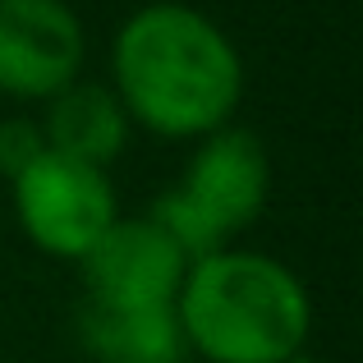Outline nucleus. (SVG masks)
<instances>
[{"mask_svg":"<svg viewBox=\"0 0 363 363\" xmlns=\"http://www.w3.org/2000/svg\"><path fill=\"white\" fill-rule=\"evenodd\" d=\"M111 92L129 124L170 143H198L240 111L244 55L212 14L184 0H152L116 28Z\"/></svg>","mask_w":363,"mask_h":363,"instance_id":"1","label":"nucleus"},{"mask_svg":"<svg viewBox=\"0 0 363 363\" xmlns=\"http://www.w3.org/2000/svg\"><path fill=\"white\" fill-rule=\"evenodd\" d=\"M175 318L189 354L207 363H290L308 345L313 303L281 257L216 248L189 262Z\"/></svg>","mask_w":363,"mask_h":363,"instance_id":"2","label":"nucleus"},{"mask_svg":"<svg viewBox=\"0 0 363 363\" xmlns=\"http://www.w3.org/2000/svg\"><path fill=\"white\" fill-rule=\"evenodd\" d=\"M267 194H272V161L262 138L221 124L198 138L179 184L166 189L147 216L175 240L189 262H198L216 248H230L235 235L262 216Z\"/></svg>","mask_w":363,"mask_h":363,"instance_id":"3","label":"nucleus"},{"mask_svg":"<svg viewBox=\"0 0 363 363\" xmlns=\"http://www.w3.org/2000/svg\"><path fill=\"white\" fill-rule=\"evenodd\" d=\"M9 194H14L18 230L33 240V248L65 262H79L120 216L116 184L106 170L60 157L51 147L9 179Z\"/></svg>","mask_w":363,"mask_h":363,"instance_id":"4","label":"nucleus"},{"mask_svg":"<svg viewBox=\"0 0 363 363\" xmlns=\"http://www.w3.org/2000/svg\"><path fill=\"white\" fill-rule=\"evenodd\" d=\"M92 308H170L189 257L152 216H116L79 257Z\"/></svg>","mask_w":363,"mask_h":363,"instance_id":"5","label":"nucleus"},{"mask_svg":"<svg viewBox=\"0 0 363 363\" xmlns=\"http://www.w3.org/2000/svg\"><path fill=\"white\" fill-rule=\"evenodd\" d=\"M88 55L83 18L69 0H0V92L51 101L69 88Z\"/></svg>","mask_w":363,"mask_h":363,"instance_id":"6","label":"nucleus"},{"mask_svg":"<svg viewBox=\"0 0 363 363\" xmlns=\"http://www.w3.org/2000/svg\"><path fill=\"white\" fill-rule=\"evenodd\" d=\"M129 133H133V124H129L120 97L106 88V83L74 79L69 88H60L51 101H46V116H42L46 147L60 152V157L101 166V170L129 147Z\"/></svg>","mask_w":363,"mask_h":363,"instance_id":"7","label":"nucleus"},{"mask_svg":"<svg viewBox=\"0 0 363 363\" xmlns=\"http://www.w3.org/2000/svg\"><path fill=\"white\" fill-rule=\"evenodd\" d=\"M79 340L97 363H184L189 345L170 308H92L83 303Z\"/></svg>","mask_w":363,"mask_h":363,"instance_id":"8","label":"nucleus"},{"mask_svg":"<svg viewBox=\"0 0 363 363\" xmlns=\"http://www.w3.org/2000/svg\"><path fill=\"white\" fill-rule=\"evenodd\" d=\"M42 152H46V138H42V124L37 120H5L0 124V175L14 179Z\"/></svg>","mask_w":363,"mask_h":363,"instance_id":"9","label":"nucleus"},{"mask_svg":"<svg viewBox=\"0 0 363 363\" xmlns=\"http://www.w3.org/2000/svg\"><path fill=\"white\" fill-rule=\"evenodd\" d=\"M290 363H318V359H303V354H294V359H290Z\"/></svg>","mask_w":363,"mask_h":363,"instance_id":"10","label":"nucleus"}]
</instances>
